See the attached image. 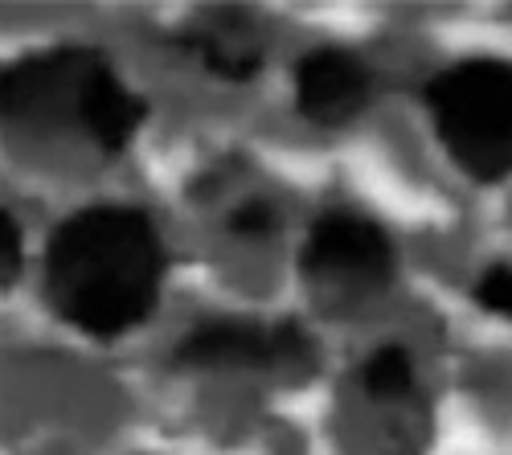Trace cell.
Instances as JSON below:
<instances>
[{
  "instance_id": "1",
  "label": "cell",
  "mask_w": 512,
  "mask_h": 455,
  "mask_svg": "<svg viewBox=\"0 0 512 455\" xmlns=\"http://www.w3.org/2000/svg\"><path fill=\"white\" fill-rule=\"evenodd\" d=\"M164 279V242L132 205H91L46 242V300L58 320L95 341L123 337L152 316Z\"/></svg>"
},
{
  "instance_id": "2",
  "label": "cell",
  "mask_w": 512,
  "mask_h": 455,
  "mask_svg": "<svg viewBox=\"0 0 512 455\" xmlns=\"http://www.w3.org/2000/svg\"><path fill=\"white\" fill-rule=\"evenodd\" d=\"M148 115L99 50L25 54L0 66V123L9 128H78L103 156H119Z\"/></svg>"
},
{
  "instance_id": "3",
  "label": "cell",
  "mask_w": 512,
  "mask_h": 455,
  "mask_svg": "<svg viewBox=\"0 0 512 455\" xmlns=\"http://www.w3.org/2000/svg\"><path fill=\"white\" fill-rule=\"evenodd\" d=\"M422 99L467 177L500 181L512 173V62H459L426 82Z\"/></svg>"
},
{
  "instance_id": "4",
  "label": "cell",
  "mask_w": 512,
  "mask_h": 455,
  "mask_svg": "<svg viewBox=\"0 0 512 455\" xmlns=\"http://www.w3.org/2000/svg\"><path fill=\"white\" fill-rule=\"evenodd\" d=\"M300 271L316 292H377L394 279V242L377 222L332 210L312 222L300 251Z\"/></svg>"
},
{
  "instance_id": "5",
  "label": "cell",
  "mask_w": 512,
  "mask_h": 455,
  "mask_svg": "<svg viewBox=\"0 0 512 455\" xmlns=\"http://www.w3.org/2000/svg\"><path fill=\"white\" fill-rule=\"evenodd\" d=\"M308 349V337L300 333V324H275V328H259V324H205L197 333H189L177 353L173 365L177 369H275L291 357H300Z\"/></svg>"
},
{
  "instance_id": "6",
  "label": "cell",
  "mask_w": 512,
  "mask_h": 455,
  "mask_svg": "<svg viewBox=\"0 0 512 455\" xmlns=\"http://www.w3.org/2000/svg\"><path fill=\"white\" fill-rule=\"evenodd\" d=\"M369 66L349 50H312L295 66V107L320 128H340L369 103Z\"/></svg>"
},
{
  "instance_id": "7",
  "label": "cell",
  "mask_w": 512,
  "mask_h": 455,
  "mask_svg": "<svg viewBox=\"0 0 512 455\" xmlns=\"http://www.w3.org/2000/svg\"><path fill=\"white\" fill-rule=\"evenodd\" d=\"M177 46L197 54L213 74L226 82H250L254 74L263 70V46L259 33L242 13H218L213 21H197L189 25Z\"/></svg>"
},
{
  "instance_id": "8",
  "label": "cell",
  "mask_w": 512,
  "mask_h": 455,
  "mask_svg": "<svg viewBox=\"0 0 512 455\" xmlns=\"http://www.w3.org/2000/svg\"><path fill=\"white\" fill-rule=\"evenodd\" d=\"M361 386L369 398L377 402H398L414 390V369H410V357L406 349L398 345H386V349H377L365 365H361Z\"/></svg>"
},
{
  "instance_id": "9",
  "label": "cell",
  "mask_w": 512,
  "mask_h": 455,
  "mask_svg": "<svg viewBox=\"0 0 512 455\" xmlns=\"http://www.w3.org/2000/svg\"><path fill=\"white\" fill-rule=\"evenodd\" d=\"M476 300L488 308V312H500L512 320V267L508 263H496L480 275V287H476Z\"/></svg>"
},
{
  "instance_id": "10",
  "label": "cell",
  "mask_w": 512,
  "mask_h": 455,
  "mask_svg": "<svg viewBox=\"0 0 512 455\" xmlns=\"http://www.w3.org/2000/svg\"><path fill=\"white\" fill-rule=\"evenodd\" d=\"M275 210L267 201H259V197H250L246 205H238V210L230 214V230L234 234H246V238H267V234H275Z\"/></svg>"
},
{
  "instance_id": "11",
  "label": "cell",
  "mask_w": 512,
  "mask_h": 455,
  "mask_svg": "<svg viewBox=\"0 0 512 455\" xmlns=\"http://www.w3.org/2000/svg\"><path fill=\"white\" fill-rule=\"evenodd\" d=\"M21 275V230L0 210V287H9Z\"/></svg>"
}]
</instances>
